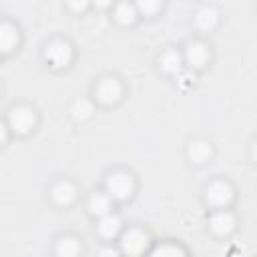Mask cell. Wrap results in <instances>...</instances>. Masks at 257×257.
<instances>
[{
	"mask_svg": "<svg viewBox=\"0 0 257 257\" xmlns=\"http://www.w3.org/2000/svg\"><path fill=\"white\" fill-rule=\"evenodd\" d=\"M98 257H122V255H120V251H118L116 247L106 245V247H102V249L98 251Z\"/></svg>",
	"mask_w": 257,
	"mask_h": 257,
	"instance_id": "44dd1931",
	"label": "cell"
},
{
	"mask_svg": "<svg viewBox=\"0 0 257 257\" xmlns=\"http://www.w3.org/2000/svg\"><path fill=\"white\" fill-rule=\"evenodd\" d=\"M135 8H137V14L153 16V14H157V12L163 8V4H161V2H157V0H141V2H137V4H135Z\"/></svg>",
	"mask_w": 257,
	"mask_h": 257,
	"instance_id": "ffe728a7",
	"label": "cell"
},
{
	"mask_svg": "<svg viewBox=\"0 0 257 257\" xmlns=\"http://www.w3.org/2000/svg\"><path fill=\"white\" fill-rule=\"evenodd\" d=\"M149 257H187V253L179 247V245H173V243H163L159 247H155Z\"/></svg>",
	"mask_w": 257,
	"mask_h": 257,
	"instance_id": "d6986e66",
	"label": "cell"
},
{
	"mask_svg": "<svg viewBox=\"0 0 257 257\" xmlns=\"http://www.w3.org/2000/svg\"><path fill=\"white\" fill-rule=\"evenodd\" d=\"M151 247V237L147 231L139 227H131L128 231L120 233L118 251L122 257H143Z\"/></svg>",
	"mask_w": 257,
	"mask_h": 257,
	"instance_id": "7a4b0ae2",
	"label": "cell"
},
{
	"mask_svg": "<svg viewBox=\"0 0 257 257\" xmlns=\"http://www.w3.org/2000/svg\"><path fill=\"white\" fill-rule=\"evenodd\" d=\"M96 6H98V8H106V6H110V4H108V2H98Z\"/></svg>",
	"mask_w": 257,
	"mask_h": 257,
	"instance_id": "cb8c5ba5",
	"label": "cell"
},
{
	"mask_svg": "<svg viewBox=\"0 0 257 257\" xmlns=\"http://www.w3.org/2000/svg\"><path fill=\"white\" fill-rule=\"evenodd\" d=\"M137 18H139V14H137L135 4L120 2V4L114 6V20L116 22H120V24H133Z\"/></svg>",
	"mask_w": 257,
	"mask_h": 257,
	"instance_id": "ac0fdd59",
	"label": "cell"
},
{
	"mask_svg": "<svg viewBox=\"0 0 257 257\" xmlns=\"http://www.w3.org/2000/svg\"><path fill=\"white\" fill-rule=\"evenodd\" d=\"M92 112H94V102L90 98H78V100H74V104L70 108L72 118L74 120H80V122L82 120H88L92 116Z\"/></svg>",
	"mask_w": 257,
	"mask_h": 257,
	"instance_id": "e0dca14e",
	"label": "cell"
},
{
	"mask_svg": "<svg viewBox=\"0 0 257 257\" xmlns=\"http://www.w3.org/2000/svg\"><path fill=\"white\" fill-rule=\"evenodd\" d=\"M88 213L92 217H104L112 213V199L104 191H96L88 199Z\"/></svg>",
	"mask_w": 257,
	"mask_h": 257,
	"instance_id": "2e32d148",
	"label": "cell"
},
{
	"mask_svg": "<svg viewBox=\"0 0 257 257\" xmlns=\"http://www.w3.org/2000/svg\"><path fill=\"white\" fill-rule=\"evenodd\" d=\"M193 22L197 26V30L201 32H211L217 24H219V12L217 8L205 4V6H199L195 10V16H193Z\"/></svg>",
	"mask_w": 257,
	"mask_h": 257,
	"instance_id": "7c38bea8",
	"label": "cell"
},
{
	"mask_svg": "<svg viewBox=\"0 0 257 257\" xmlns=\"http://www.w3.org/2000/svg\"><path fill=\"white\" fill-rule=\"evenodd\" d=\"M8 135H10V128H8V124L4 122V120H0V147L8 141Z\"/></svg>",
	"mask_w": 257,
	"mask_h": 257,
	"instance_id": "7402d4cb",
	"label": "cell"
},
{
	"mask_svg": "<svg viewBox=\"0 0 257 257\" xmlns=\"http://www.w3.org/2000/svg\"><path fill=\"white\" fill-rule=\"evenodd\" d=\"M6 124L12 133L24 137V135L32 133V128L36 126V110L28 104H16L8 110Z\"/></svg>",
	"mask_w": 257,
	"mask_h": 257,
	"instance_id": "277c9868",
	"label": "cell"
},
{
	"mask_svg": "<svg viewBox=\"0 0 257 257\" xmlns=\"http://www.w3.org/2000/svg\"><path fill=\"white\" fill-rule=\"evenodd\" d=\"M86 2H68V8H72V10H76V12H82V10H86Z\"/></svg>",
	"mask_w": 257,
	"mask_h": 257,
	"instance_id": "603a6c76",
	"label": "cell"
},
{
	"mask_svg": "<svg viewBox=\"0 0 257 257\" xmlns=\"http://www.w3.org/2000/svg\"><path fill=\"white\" fill-rule=\"evenodd\" d=\"M213 157V145L207 139H193L187 145V159L193 165H205Z\"/></svg>",
	"mask_w": 257,
	"mask_h": 257,
	"instance_id": "30bf717a",
	"label": "cell"
},
{
	"mask_svg": "<svg viewBox=\"0 0 257 257\" xmlns=\"http://www.w3.org/2000/svg\"><path fill=\"white\" fill-rule=\"evenodd\" d=\"M235 199V191L231 187L229 181H223V179H217L213 181L207 189H205V203L219 211V209H227Z\"/></svg>",
	"mask_w": 257,
	"mask_h": 257,
	"instance_id": "5b68a950",
	"label": "cell"
},
{
	"mask_svg": "<svg viewBox=\"0 0 257 257\" xmlns=\"http://www.w3.org/2000/svg\"><path fill=\"white\" fill-rule=\"evenodd\" d=\"M159 66L165 74H179L183 70V54L177 48H167L161 56H159Z\"/></svg>",
	"mask_w": 257,
	"mask_h": 257,
	"instance_id": "5bb4252c",
	"label": "cell"
},
{
	"mask_svg": "<svg viewBox=\"0 0 257 257\" xmlns=\"http://www.w3.org/2000/svg\"><path fill=\"white\" fill-rule=\"evenodd\" d=\"M211 60V52H209V46L201 40H191L187 46H185V52H183V64H187L189 68L193 70H201L209 64Z\"/></svg>",
	"mask_w": 257,
	"mask_h": 257,
	"instance_id": "52a82bcc",
	"label": "cell"
},
{
	"mask_svg": "<svg viewBox=\"0 0 257 257\" xmlns=\"http://www.w3.org/2000/svg\"><path fill=\"white\" fill-rule=\"evenodd\" d=\"M96 233L110 241V239H116L120 233H122V219L116 215V213H108L104 217H98V223H96Z\"/></svg>",
	"mask_w": 257,
	"mask_h": 257,
	"instance_id": "8fae6325",
	"label": "cell"
},
{
	"mask_svg": "<svg viewBox=\"0 0 257 257\" xmlns=\"http://www.w3.org/2000/svg\"><path fill=\"white\" fill-rule=\"evenodd\" d=\"M0 92H2V90H0Z\"/></svg>",
	"mask_w": 257,
	"mask_h": 257,
	"instance_id": "d4e9b609",
	"label": "cell"
},
{
	"mask_svg": "<svg viewBox=\"0 0 257 257\" xmlns=\"http://www.w3.org/2000/svg\"><path fill=\"white\" fill-rule=\"evenodd\" d=\"M18 44H20L18 28L8 20H0V54H10Z\"/></svg>",
	"mask_w": 257,
	"mask_h": 257,
	"instance_id": "4fadbf2b",
	"label": "cell"
},
{
	"mask_svg": "<svg viewBox=\"0 0 257 257\" xmlns=\"http://www.w3.org/2000/svg\"><path fill=\"white\" fill-rule=\"evenodd\" d=\"M80 253H82V245L72 235H62L54 243V255L56 257H80Z\"/></svg>",
	"mask_w": 257,
	"mask_h": 257,
	"instance_id": "9a60e30c",
	"label": "cell"
},
{
	"mask_svg": "<svg viewBox=\"0 0 257 257\" xmlns=\"http://www.w3.org/2000/svg\"><path fill=\"white\" fill-rule=\"evenodd\" d=\"M235 215L229 209H219L211 215L209 219V227L217 237H227L235 231Z\"/></svg>",
	"mask_w": 257,
	"mask_h": 257,
	"instance_id": "9c48e42d",
	"label": "cell"
},
{
	"mask_svg": "<svg viewBox=\"0 0 257 257\" xmlns=\"http://www.w3.org/2000/svg\"><path fill=\"white\" fill-rule=\"evenodd\" d=\"M122 82L116 76H102L94 84V100L104 106H112L122 98Z\"/></svg>",
	"mask_w": 257,
	"mask_h": 257,
	"instance_id": "8992f818",
	"label": "cell"
},
{
	"mask_svg": "<svg viewBox=\"0 0 257 257\" xmlns=\"http://www.w3.org/2000/svg\"><path fill=\"white\" fill-rule=\"evenodd\" d=\"M76 195H78L76 187L66 179H60L50 187V199L58 207H70L76 201Z\"/></svg>",
	"mask_w": 257,
	"mask_h": 257,
	"instance_id": "ba28073f",
	"label": "cell"
},
{
	"mask_svg": "<svg viewBox=\"0 0 257 257\" xmlns=\"http://www.w3.org/2000/svg\"><path fill=\"white\" fill-rule=\"evenodd\" d=\"M135 177L128 171H112L104 179V193L112 201H126L135 193Z\"/></svg>",
	"mask_w": 257,
	"mask_h": 257,
	"instance_id": "6da1fadb",
	"label": "cell"
},
{
	"mask_svg": "<svg viewBox=\"0 0 257 257\" xmlns=\"http://www.w3.org/2000/svg\"><path fill=\"white\" fill-rule=\"evenodd\" d=\"M72 46L68 40H62V38H54L50 40L46 46H44V52H42V58L44 62L54 68V70H60V68H66L72 60Z\"/></svg>",
	"mask_w": 257,
	"mask_h": 257,
	"instance_id": "3957f363",
	"label": "cell"
}]
</instances>
